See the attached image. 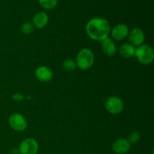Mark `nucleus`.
Instances as JSON below:
<instances>
[{
	"mask_svg": "<svg viewBox=\"0 0 154 154\" xmlns=\"http://www.w3.org/2000/svg\"><path fill=\"white\" fill-rule=\"evenodd\" d=\"M86 32L91 39L102 42L108 37L111 26L107 20L102 17H94L90 20L86 25Z\"/></svg>",
	"mask_w": 154,
	"mask_h": 154,
	"instance_id": "1",
	"label": "nucleus"
},
{
	"mask_svg": "<svg viewBox=\"0 0 154 154\" xmlns=\"http://www.w3.org/2000/svg\"><path fill=\"white\" fill-rule=\"evenodd\" d=\"M95 56L93 51L88 48H84L77 56L76 65L81 70H87L93 66Z\"/></svg>",
	"mask_w": 154,
	"mask_h": 154,
	"instance_id": "2",
	"label": "nucleus"
},
{
	"mask_svg": "<svg viewBox=\"0 0 154 154\" xmlns=\"http://www.w3.org/2000/svg\"><path fill=\"white\" fill-rule=\"evenodd\" d=\"M135 56L140 63L144 65H148L152 63L153 60V50L149 45H140L137 49H135Z\"/></svg>",
	"mask_w": 154,
	"mask_h": 154,
	"instance_id": "3",
	"label": "nucleus"
},
{
	"mask_svg": "<svg viewBox=\"0 0 154 154\" xmlns=\"http://www.w3.org/2000/svg\"><path fill=\"white\" fill-rule=\"evenodd\" d=\"M105 108L111 114H118L123 111L124 104L123 100L117 96L110 97L105 103Z\"/></svg>",
	"mask_w": 154,
	"mask_h": 154,
	"instance_id": "4",
	"label": "nucleus"
},
{
	"mask_svg": "<svg viewBox=\"0 0 154 154\" xmlns=\"http://www.w3.org/2000/svg\"><path fill=\"white\" fill-rule=\"evenodd\" d=\"M18 150L20 154H37L38 144L34 138H28L21 142Z\"/></svg>",
	"mask_w": 154,
	"mask_h": 154,
	"instance_id": "5",
	"label": "nucleus"
},
{
	"mask_svg": "<svg viewBox=\"0 0 154 154\" xmlns=\"http://www.w3.org/2000/svg\"><path fill=\"white\" fill-rule=\"evenodd\" d=\"M11 127L16 132H23L27 127V122L23 116L20 114H13L8 119Z\"/></svg>",
	"mask_w": 154,
	"mask_h": 154,
	"instance_id": "6",
	"label": "nucleus"
},
{
	"mask_svg": "<svg viewBox=\"0 0 154 154\" xmlns=\"http://www.w3.org/2000/svg\"><path fill=\"white\" fill-rule=\"evenodd\" d=\"M129 40L131 45L133 46H140L142 45L145 39V35L142 29L139 28H135L129 33Z\"/></svg>",
	"mask_w": 154,
	"mask_h": 154,
	"instance_id": "7",
	"label": "nucleus"
},
{
	"mask_svg": "<svg viewBox=\"0 0 154 154\" xmlns=\"http://www.w3.org/2000/svg\"><path fill=\"white\" fill-rule=\"evenodd\" d=\"M129 33V28L125 24H118L113 28L111 36L117 41H122L128 36Z\"/></svg>",
	"mask_w": 154,
	"mask_h": 154,
	"instance_id": "8",
	"label": "nucleus"
},
{
	"mask_svg": "<svg viewBox=\"0 0 154 154\" xmlns=\"http://www.w3.org/2000/svg\"><path fill=\"white\" fill-rule=\"evenodd\" d=\"M131 144L127 139L119 138L116 140L112 145V149L117 154H125L129 151Z\"/></svg>",
	"mask_w": 154,
	"mask_h": 154,
	"instance_id": "9",
	"label": "nucleus"
},
{
	"mask_svg": "<svg viewBox=\"0 0 154 154\" xmlns=\"http://www.w3.org/2000/svg\"><path fill=\"white\" fill-rule=\"evenodd\" d=\"M35 76L38 81L48 82L53 78L54 74L51 69L46 66H40L35 71Z\"/></svg>",
	"mask_w": 154,
	"mask_h": 154,
	"instance_id": "10",
	"label": "nucleus"
},
{
	"mask_svg": "<svg viewBox=\"0 0 154 154\" xmlns=\"http://www.w3.org/2000/svg\"><path fill=\"white\" fill-rule=\"evenodd\" d=\"M102 49L103 52L108 57H112L117 52V47L113 40L110 38H106L101 42Z\"/></svg>",
	"mask_w": 154,
	"mask_h": 154,
	"instance_id": "11",
	"label": "nucleus"
},
{
	"mask_svg": "<svg viewBox=\"0 0 154 154\" xmlns=\"http://www.w3.org/2000/svg\"><path fill=\"white\" fill-rule=\"evenodd\" d=\"M48 16L45 12L39 11L34 15L32 19V25L37 29H42L48 24Z\"/></svg>",
	"mask_w": 154,
	"mask_h": 154,
	"instance_id": "12",
	"label": "nucleus"
},
{
	"mask_svg": "<svg viewBox=\"0 0 154 154\" xmlns=\"http://www.w3.org/2000/svg\"><path fill=\"white\" fill-rule=\"evenodd\" d=\"M119 52L123 58H130L135 56V48L130 43H124L120 46Z\"/></svg>",
	"mask_w": 154,
	"mask_h": 154,
	"instance_id": "13",
	"label": "nucleus"
},
{
	"mask_svg": "<svg viewBox=\"0 0 154 154\" xmlns=\"http://www.w3.org/2000/svg\"><path fill=\"white\" fill-rule=\"evenodd\" d=\"M77 67L76 63L73 61L72 60L70 59H67L65 60L63 63V68L65 71L69 72H73Z\"/></svg>",
	"mask_w": 154,
	"mask_h": 154,
	"instance_id": "14",
	"label": "nucleus"
},
{
	"mask_svg": "<svg viewBox=\"0 0 154 154\" xmlns=\"http://www.w3.org/2000/svg\"><path fill=\"white\" fill-rule=\"evenodd\" d=\"M39 4L45 9H52L57 6V0H38Z\"/></svg>",
	"mask_w": 154,
	"mask_h": 154,
	"instance_id": "15",
	"label": "nucleus"
},
{
	"mask_svg": "<svg viewBox=\"0 0 154 154\" xmlns=\"http://www.w3.org/2000/svg\"><path fill=\"white\" fill-rule=\"evenodd\" d=\"M140 138H141V135L138 132H132L128 137L127 141L130 144H135L139 141Z\"/></svg>",
	"mask_w": 154,
	"mask_h": 154,
	"instance_id": "16",
	"label": "nucleus"
},
{
	"mask_svg": "<svg viewBox=\"0 0 154 154\" xmlns=\"http://www.w3.org/2000/svg\"><path fill=\"white\" fill-rule=\"evenodd\" d=\"M21 31L26 35L31 34L33 31H34V26L31 23L26 22L23 23L21 26Z\"/></svg>",
	"mask_w": 154,
	"mask_h": 154,
	"instance_id": "17",
	"label": "nucleus"
},
{
	"mask_svg": "<svg viewBox=\"0 0 154 154\" xmlns=\"http://www.w3.org/2000/svg\"><path fill=\"white\" fill-rule=\"evenodd\" d=\"M13 99L17 101H20L23 99V95L19 94V93H16V94L13 95Z\"/></svg>",
	"mask_w": 154,
	"mask_h": 154,
	"instance_id": "18",
	"label": "nucleus"
},
{
	"mask_svg": "<svg viewBox=\"0 0 154 154\" xmlns=\"http://www.w3.org/2000/svg\"><path fill=\"white\" fill-rule=\"evenodd\" d=\"M10 154H19V150H18V149L13 148L11 150Z\"/></svg>",
	"mask_w": 154,
	"mask_h": 154,
	"instance_id": "19",
	"label": "nucleus"
}]
</instances>
